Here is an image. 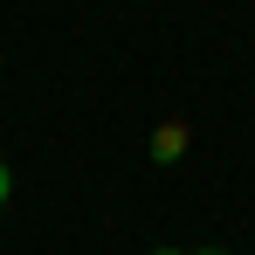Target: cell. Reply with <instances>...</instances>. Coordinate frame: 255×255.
I'll list each match as a JSON object with an SVG mask.
<instances>
[{"label":"cell","instance_id":"6da1fadb","mask_svg":"<svg viewBox=\"0 0 255 255\" xmlns=\"http://www.w3.org/2000/svg\"><path fill=\"white\" fill-rule=\"evenodd\" d=\"M7 193H14V172H7V166H0V200H7Z\"/></svg>","mask_w":255,"mask_h":255},{"label":"cell","instance_id":"7a4b0ae2","mask_svg":"<svg viewBox=\"0 0 255 255\" xmlns=\"http://www.w3.org/2000/svg\"><path fill=\"white\" fill-rule=\"evenodd\" d=\"M159 255H166V249H159Z\"/></svg>","mask_w":255,"mask_h":255}]
</instances>
